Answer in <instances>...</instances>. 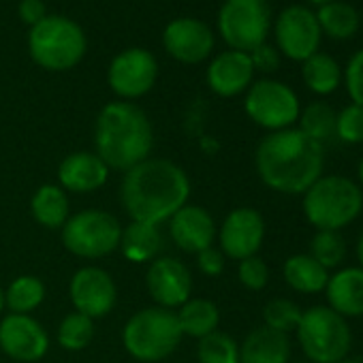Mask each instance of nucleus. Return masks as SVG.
I'll use <instances>...</instances> for the list:
<instances>
[{
	"mask_svg": "<svg viewBox=\"0 0 363 363\" xmlns=\"http://www.w3.org/2000/svg\"><path fill=\"white\" fill-rule=\"evenodd\" d=\"M189 195L186 171L167 158H145L135 164L124 173L120 186V201L130 220L156 227L184 208Z\"/></svg>",
	"mask_w": 363,
	"mask_h": 363,
	"instance_id": "nucleus-1",
	"label": "nucleus"
},
{
	"mask_svg": "<svg viewBox=\"0 0 363 363\" xmlns=\"http://www.w3.org/2000/svg\"><path fill=\"white\" fill-rule=\"evenodd\" d=\"M255 162L265 186L282 195H303L323 173L325 150L299 128H284L261 139Z\"/></svg>",
	"mask_w": 363,
	"mask_h": 363,
	"instance_id": "nucleus-2",
	"label": "nucleus"
},
{
	"mask_svg": "<svg viewBox=\"0 0 363 363\" xmlns=\"http://www.w3.org/2000/svg\"><path fill=\"white\" fill-rule=\"evenodd\" d=\"M94 145L99 158L118 171H128L150 158L154 133L147 116L128 101L105 105L96 118Z\"/></svg>",
	"mask_w": 363,
	"mask_h": 363,
	"instance_id": "nucleus-3",
	"label": "nucleus"
},
{
	"mask_svg": "<svg viewBox=\"0 0 363 363\" xmlns=\"http://www.w3.org/2000/svg\"><path fill=\"white\" fill-rule=\"evenodd\" d=\"M363 210V193L344 175H320L303 193V214L318 231H340Z\"/></svg>",
	"mask_w": 363,
	"mask_h": 363,
	"instance_id": "nucleus-4",
	"label": "nucleus"
},
{
	"mask_svg": "<svg viewBox=\"0 0 363 363\" xmlns=\"http://www.w3.org/2000/svg\"><path fill=\"white\" fill-rule=\"evenodd\" d=\"M184 333L173 310L152 306L128 318L122 331L124 348L130 357L152 363L169 357L182 342Z\"/></svg>",
	"mask_w": 363,
	"mask_h": 363,
	"instance_id": "nucleus-5",
	"label": "nucleus"
},
{
	"mask_svg": "<svg viewBox=\"0 0 363 363\" xmlns=\"http://www.w3.org/2000/svg\"><path fill=\"white\" fill-rule=\"evenodd\" d=\"M30 58L48 71H69L86 54V35L69 18L48 16L28 35Z\"/></svg>",
	"mask_w": 363,
	"mask_h": 363,
	"instance_id": "nucleus-6",
	"label": "nucleus"
},
{
	"mask_svg": "<svg viewBox=\"0 0 363 363\" xmlns=\"http://www.w3.org/2000/svg\"><path fill=\"white\" fill-rule=\"evenodd\" d=\"M297 340L312 363H337L348 357L352 333L344 316L329 306H314L301 314Z\"/></svg>",
	"mask_w": 363,
	"mask_h": 363,
	"instance_id": "nucleus-7",
	"label": "nucleus"
},
{
	"mask_svg": "<svg viewBox=\"0 0 363 363\" xmlns=\"http://www.w3.org/2000/svg\"><path fill=\"white\" fill-rule=\"evenodd\" d=\"M122 225L116 216L103 210H84L73 216L62 227L65 248L84 259H101L120 248Z\"/></svg>",
	"mask_w": 363,
	"mask_h": 363,
	"instance_id": "nucleus-8",
	"label": "nucleus"
},
{
	"mask_svg": "<svg viewBox=\"0 0 363 363\" xmlns=\"http://www.w3.org/2000/svg\"><path fill=\"white\" fill-rule=\"evenodd\" d=\"M218 30L225 43L250 54L259 45L267 43L272 30V9L267 0H225L218 13Z\"/></svg>",
	"mask_w": 363,
	"mask_h": 363,
	"instance_id": "nucleus-9",
	"label": "nucleus"
},
{
	"mask_svg": "<svg viewBox=\"0 0 363 363\" xmlns=\"http://www.w3.org/2000/svg\"><path fill=\"white\" fill-rule=\"evenodd\" d=\"M244 107L255 124L272 133L293 128L301 113V105L293 88L276 79L252 82L246 92Z\"/></svg>",
	"mask_w": 363,
	"mask_h": 363,
	"instance_id": "nucleus-10",
	"label": "nucleus"
},
{
	"mask_svg": "<svg viewBox=\"0 0 363 363\" xmlns=\"http://www.w3.org/2000/svg\"><path fill=\"white\" fill-rule=\"evenodd\" d=\"M274 37L276 50L293 62H303L314 56L323 41L316 13L303 5H291L278 13Z\"/></svg>",
	"mask_w": 363,
	"mask_h": 363,
	"instance_id": "nucleus-11",
	"label": "nucleus"
},
{
	"mask_svg": "<svg viewBox=\"0 0 363 363\" xmlns=\"http://www.w3.org/2000/svg\"><path fill=\"white\" fill-rule=\"evenodd\" d=\"M158 77V65L156 58L147 50H126L118 54L107 73V82L111 90L122 96V101H133L143 94H147Z\"/></svg>",
	"mask_w": 363,
	"mask_h": 363,
	"instance_id": "nucleus-12",
	"label": "nucleus"
},
{
	"mask_svg": "<svg viewBox=\"0 0 363 363\" xmlns=\"http://www.w3.org/2000/svg\"><path fill=\"white\" fill-rule=\"evenodd\" d=\"M0 348L22 363H35L45 357L50 335L30 314H7L0 320Z\"/></svg>",
	"mask_w": 363,
	"mask_h": 363,
	"instance_id": "nucleus-13",
	"label": "nucleus"
},
{
	"mask_svg": "<svg viewBox=\"0 0 363 363\" xmlns=\"http://www.w3.org/2000/svg\"><path fill=\"white\" fill-rule=\"evenodd\" d=\"M69 295L75 312L86 314L92 320L109 314L118 299L113 278L101 267H82L75 272L69 284Z\"/></svg>",
	"mask_w": 363,
	"mask_h": 363,
	"instance_id": "nucleus-14",
	"label": "nucleus"
},
{
	"mask_svg": "<svg viewBox=\"0 0 363 363\" xmlns=\"http://www.w3.org/2000/svg\"><path fill=\"white\" fill-rule=\"evenodd\" d=\"M145 284L156 306L167 310L184 306L191 299L193 291V278L189 267L171 257H160L150 263Z\"/></svg>",
	"mask_w": 363,
	"mask_h": 363,
	"instance_id": "nucleus-15",
	"label": "nucleus"
},
{
	"mask_svg": "<svg viewBox=\"0 0 363 363\" xmlns=\"http://www.w3.org/2000/svg\"><path fill=\"white\" fill-rule=\"evenodd\" d=\"M162 45L182 65H199L214 50V35L208 24L193 18H179L167 24Z\"/></svg>",
	"mask_w": 363,
	"mask_h": 363,
	"instance_id": "nucleus-16",
	"label": "nucleus"
},
{
	"mask_svg": "<svg viewBox=\"0 0 363 363\" xmlns=\"http://www.w3.org/2000/svg\"><path fill=\"white\" fill-rule=\"evenodd\" d=\"M263 238H265L263 216L252 208L233 210L225 218V223L218 231L223 255L229 259H238V261L255 257L263 244Z\"/></svg>",
	"mask_w": 363,
	"mask_h": 363,
	"instance_id": "nucleus-17",
	"label": "nucleus"
},
{
	"mask_svg": "<svg viewBox=\"0 0 363 363\" xmlns=\"http://www.w3.org/2000/svg\"><path fill=\"white\" fill-rule=\"evenodd\" d=\"M255 73L257 71L252 67L250 54L227 50L210 62L208 84H210L212 92H216L218 96L233 99L252 86Z\"/></svg>",
	"mask_w": 363,
	"mask_h": 363,
	"instance_id": "nucleus-18",
	"label": "nucleus"
},
{
	"mask_svg": "<svg viewBox=\"0 0 363 363\" xmlns=\"http://www.w3.org/2000/svg\"><path fill=\"white\" fill-rule=\"evenodd\" d=\"M169 220H171V238H173L175 246L182 248L184 252L199 255L201 250H206L214 244L216 225H214V218L208 214V210L186 203Z\"/></svg>",
	"mask_w": 363,
	"mask_h": 363,
	"instance_id": "nucleus-19",
	"label": "nucleus"
},
{
	"mask_svg": "<svg viewBox=\"0 0 363 363\" xmlns=\"http://www.w3.org/2000/svg\"><path fill=\"white\" fill-rule=\"evenodd\" d=\"M109 177V167L96 152H73L58 167L60 189L71 193H94Z\"/></svg>",
	"mask_w": 363,
	"mask_h": 363,
	"instance_id": "nucleus-20",
	"label": "nucleus"
},
{
	"mask_svg": "<svg viewBox=\"0 0 363 363\" xmlns=\"http://www.w3.org/2000/svg\"><path fill=\"white\" fill-rule=\"evenodd\" d=\"M327 301L333 312L340 316L357 318L363 316V269L361 267H346L329 276L325 286Z\"/></svg>",
	"mask_w": 363,
	"mask_h": 363,
	"instance_id": "nucleus-21",
	"label": "nucleus"
},
{
	"mask_svg": "<svg viewBox=\"0 0 363 363\" xmlns=\"http://www.w3.org/2000/svg\"><path fill=\"white\" fill-rule=\"evenodd\" d=\"M291 340L269 327L252 329L240 346V363H289Z\"/></svg>",
	"mask_w": 363,
	"mask_h": 363,
	"instance_id": "nucleus-22",
	"label": "nucleus"
},
{
	"mask_svg": "<svg viewBox=\"0 0 363 363\" xmlns=\"http://www.w3.org/2000/svg\"><path fill=\"white\" fill-rule=\"evenodd\" d=\"M162 248V238L156 225H147V223H133L122 229V238H120V250L124 255V259H128L130 263H152L156 259V255Z\"/></svg>",
	"mask_w": 363,
	"mask_h": 363,
	"instance_id": "nucleus-23",
	"label": "nucleus"
},
{
	"mask_svg": "<svg viewBox=\"0 0 363 363\" xmlns=\"http://www.w3.org/2000/svg\"><path fill=\"white\" fill-rule=\"evenodd\" d=\"M314 13H316L320 33L333 41H348L359 33L361 16L350 3H344V0L327 3V5L318 7V11H314Z\"/></svg>",
	"mask_w": 363,
	"mask_h": 363,
	"instance_id": "nucleus-24",
	"label": "nucleus"
},
{
	"mask_svg": "<svg viewBox=\"0 0 363 363\" xmlns=\"http://www.w3.org/2000/svg\"><path fill=\"white\" fill-rule=\"evenodd\" d=\"M33 218L45 229H62L69 220V197L67 191L56 184H43L30 201Z\"/></svg>",
	"mask_w": 363,
	"mask_h": 363,
	"instance_id": "nucleus-25",
	"label": "nucleus"
},
{
	"mask_svg": "<svg viewBox=\"0 0 363 363\" xmlns=\"http://www.w3.org/2000/svg\"><path fill=\"white\" fill-rule=\"evenodd\" d=\"M175 314H177V323L184 335H193L201 340L218 331L220 312H218V306L210 299H201V297L189 299L184 306H179Z\"/></svg>",
	"mask_w": 363,
	"mask_h": 363,
	"instance_id": "nucleus-26",
	"label": "nucleus"
},
{
	"mask_svg": "<svg viewBox=\"0 0 363 363\" xmlns=\"http://www.w3.org/2000/svg\"><path fill=\"white\" fill-rule=\"evenodd\" d=\"M301 77L310 92L318 96H327L335 92L342 84V69L337 60L325 52H316L308 60L301 62Z\"/></svg>",
	"mask_w": 363,
	"mask_h": 363,
	"instance_id": "nucleus-27",
	"label": "nucleus"
},
{
	"mask_svg": "<svg viewBox=\"0 0 363 363\" xmlns=\"http://www.w3.org/2000/svg\"><path fill=\"white\" fill-rule=\"evenodd\" d=\"M284 280L299 293H318L329 282V272L310 255H293L284 263Z\"/></svg>",
	"mask_w": 363,
	"mask_h": 363,
	"instance_id": "nucleus-28",
	"label": "nucleus"
},
{
	"mask_svg": "<svg viewBox=\"0 0 363 363\" xmlns=\"http://www.w3.org/2000/svg\"><path fill=\"white\" fill-rule=\"evenodd\" d=\"M299 130L312 141L325 145L335 137V111L329 103L314 101L299 113Z\"/></svg>",
	"mask_w": 363,
	"mask_h": 363,
	"instance_id": "nucleus-29",
	"label": "nucleus"
},
{
	"mask_svg": "<svg viewBox=\"0 0 363 363\" xmlns=\"http://www.w3.org/2000/svg\"><path fill=\"white\" fill-rule=\"evenodd\" d=\"M45 299V286L37 276H20L5 291V306L11 314H30Z\"/></svg>",
	"mask_w": 363,
	"mask_h": 363,
	"instance_id": "nucleus-30",
	"label": "nucleus"
},
{
	"mask_svg": "<svg viewBox=\"0 0 363 363\" xmlns=\"http://www.w3.org/2000/svg\"><path fill=\"white\" fill-rule=\"evenodd\" d=\"M199 363H240V344L223 331H214L199 340Z\"/></svg>",
	"mask_w": 363,
	"mask_h": 363,
	"instance_id": "nucleus-31",
	"label": "nucleus"
},
{
	"mask_svg": "<svg viewBox=\"0 0 363 363\" xmlns=\"http://www.w3.org/2000/svg\"><path fill=\"white\" fill-rule=\"evenodd\" d=\"M310 257L316 259L327 272L342 265L346 259V242L340 231H316L310 244Z\"/></svg>",
	"mask_w": 363,
	"mask_h": 363,
	"instance_id": "nucleus-32",
	"label": "nucleus"
},
{
	"mask_svg": "<svg viewBox=\"0 0 363 363\" xmlns=\"http://www.w3.org/2000/svg\"><path fill=\"white\" fill-rule=\"evenodd\" d=\"M94 335V325L92 318L79 312H71L69 316L62 318L58 327V344L65 350H82L90 344Z\"/></svg>",
	"mask_w": 363,
	"mask_h": 363,
	"instance_id": "nucleus-33",
	"label": "nucleus"
},
{
	"mask_svg": "<svg viewBox=\"0 0 363 363\" xmlns=\"http://www.w3.org/2000/svg\"><path fill=\"white\" fill-rule=\"evenodd\" d=\"M301 308L291 301V299H272L265 308H263V320H265V327L269 329H276L280 333H286L289 331H295L299 320H301Z\"/></svg>",
	"mask_w": 363,
	"mask_h": 363,
	"instance_id": "nucleus-34",
	"label": "nucleus"
},
{
	"mask_svg": "<svg viewBox=\"0 0 363 363\" xmlns=\"http://www.w3.org/2000/svg\"><path fill=\"white\" fill-rule=\"evenodd\" d=\"M335 137L344 143H363V107L346 105L335 113Z\"/></svg>",
	"mask_w": 363,
	"mask_h": 363,
	"instance_id": "nucleus-35",
	"label": "nucleus"
},
{
	"mask_svg": "<svg viewBox=\"0 0 363 363\" xmlns=\"http://www.w3.org/2000/svg\"><path fill=\"white\" fill-rule=\"evenodd\" d=\"M342 82H344V88H346V94L350 96V101L354 105H361L363 107V50H357L344 71H342Z\"/></svg>",
	"mask_w": 363,
	"mask_h": 363,
	"instance_id": "nucleus-36",
	"label": "nucleus"
},
{
	"mask_svg": "<svg viewBox=\"0 0 363 363\" xmlns=\"http://www.w3.org/2000/svg\"><path fill=\"white\" fill-rule=\"evenodd\" d=\"M238 278H240V282H242L246 289H250V291H261V289H265V284L269 282V269H267L265 261L259 259V257L255 255V257H248V259L240 261Z\"/></svg>",
	"mask_w": 363,
	"mask_h": 363,
	"instance_id": "nucleus-37",
	"label": "nucleus"
},
{
	"mask_svg": "<svg viewBox=\"0 0 363 363\" xmlns=\"http://www.w3.org/2000/svg\"><path fill=\"white\" fill-rule=\"evenodd\" d=\"M250 60H252L255 71L274 73V71H278V67H280V52H278L274 45L263 43V45H259L257 50L250 52Z\"/></svg>",
	"mask_w": 363,
	"mask_h": 363,
	"instance_id": "nucleus-38",
	"label": "nucleus"
},
{
	"mask_svg": "<svg viewBox=\"0 0 363 363\" xmlns=\"http://www.w3.org/2000/svg\"><path fill=\"white\" fill-rule=\"evenodd\" d=\"M197 265H199V269H201L206 276L216 278V276H220L223 269H225V255H223L220 248L210 246V248H206V250H201V252L197 255Z\"/></svg>",
	"mask_w": 363,
	"mask_h": 363,
	"instance_id": "nucleus-39",
	"label": "nucleus"
},
{
	"mask_svg": "<svg viewBox=\"0 0 363 363\" xmlns=\"http://www.w3.org/2000/svg\"><path fill=\"white\" fill-rule=\"evenodd\" d=\"M18 13H20L22 22H26L30 28L37 26L41 20L48 18V9H45V3H43V0H20Z\"/></svg>",
	"mask_w": 363,
	"mask_h": 363,
	"instance_id": "nucleus-40",
	"label": "nucleus"
},
{
	"mask_svg": "<svg viewBox=\"0 0 363 363\" xmlns=\"http://www.w3.org/2000/svg\"><path fill=\"white\" fill-rule=\"evenodd\" d=\"M357 257H359V267L363 269V235L359 238V244H357Z\"/></svg>",
	"mask_w": 363,
	"mask_h": 363,
	"instance_id": "nucleus-41",
	"label": "nucleus"
},
{
	"mask_svg": "<svg viewBox=\"0 0 363 363\" xmlns=\"http://www.w3.org/2000/svg\"><path fill=\"white\" fill-rule=\"evenodd\" d=\"M308 3H312V5H316V7H323V5H327V3H333V0H308Z\"/></svg>",
	"mask_w": 363,
	"mask_h": 363,
	"instance_id": "nucleus-42",
	"label": "nucleus"
},
{
	"mask_svg": "<svg viewBox=\"0 0 363 363\" xmlns=\"http://www.w3.org/2000/svg\"><path fill=\"white\" fill-rule=\"evenodd\" d=\"M3 308H5V291L0 289V312H3Z\"/></svg>",
	"mask_w": 363,
	"mask_h": 363,
	"instance_id": "nucleus-43",
	"label": "nucleus"
},
{
	"mask_svg": "<svg viewBox=\"0 0 363 363\" xmlns=\"http://www.w3.org/2000/svg\"><path fill=\"white\" fill-rule=\"evenodd\" d=\"M359 179L363 182V158H361V162H359Z\"/></svg>",
	"mask_w": 363,
	"mask_h": 363,
	"instance_id": "nucleus-44",
	"label": "nucleus"
},
{
	"mask_svg": "<svg viewBox=\"0 0 363 363\" xmlns=\"http://www.w3.org/2000/svg\"><path fill=\"white\" fill-rule=\"evenodd\" d=\"M337 363H361V361H357V359H348V357H346V359H342V361H337Z\"/></svg>",
	"mask_w": 363,
	"mask_h": 363,
	"instance_id": "nucleus-45",
	"label": "nucleus"
},
{
	"mask_svg": "<svg viewBox=\"0 0 363 363\" xmlns=\"http://www.w3.org/2000/svg\"><path fill=\"white\" fill-rule=\"evenodd\" d=\"M295 363H308V361H295Z\"/></svg>",
	"mask_w": 363,
	"mask_h": 363,
	"instance_id": "nucleus-46",
	"label": "nucleus"
}]
</instances>
